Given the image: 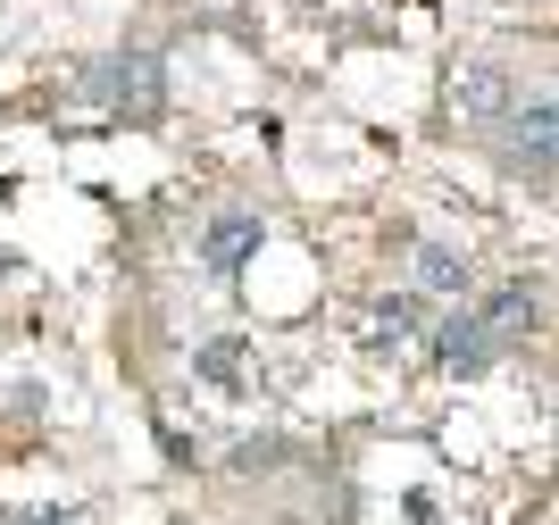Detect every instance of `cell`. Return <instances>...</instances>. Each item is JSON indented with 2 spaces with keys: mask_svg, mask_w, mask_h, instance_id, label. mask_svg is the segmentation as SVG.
I'll return each instance as SVG.
<instances>
[{
  "mask_svg": "<svg viewBox=\"0 0 559 525\" xmlns=\"http://www.w3.org/2000/svg\"><path fill=\"white\" fill-rule=\"evenodd\" d=\"M75 92H84V100H100V109H117V117H159L167 68L151 59V50H117V59H93Z\"/></svg>",
  "mask_w": 559,
  "mask_h": 525,
  "instance_id": "1",
  "label": "cell"
},
{
  "mask_svg": "<svg viewBox=\"0 0 559 525\" xmlns=\"http://www.w3.org/2000/svg\"><path fill=\"white\" fill-rule=\"evenodd\" d=\"M476 318H485L492 343L510 350V343L535 334V293H526V284H492V293H476Z\"/></svg>",
  "mask_w": 559,
  "mask_h": 525,
  "instance_id": "5",
  "label": "cell"
},
{
  "mask_svg": "<svg viewBox=\"0 0 559 525\" xmlns=\"http://www.w3.org/2000/svg\"><path fill=\"white\" fill-rule=\"evenodd\" d=\"M9 267H17V259H9V251H0V284H9Z\"/></svg>",
  "mask_w": 559,
  "mask_h": 525,
  "instance_id": "11",
  "label": "cell"
},
{
  "mask_svg": "<svg viewBox=\"0 0 559 525\" xmlns=\"http://www.w3.org/2000/svg\"><path fill=\"white\" fill-rule=\"evenodd\" d=\"M9 525H68L59 509H25V517H9Z\"/></svg>",
  "mask_w": 559,
  "mask_h": 525,
  "instance_id": "10",
  "label": "cell"
},
{
  "mask_svg": "<svg viewBox=\"0 0 559 525\" xmlns=\"http://www.w3.org/2000/svg\"><path fill=\"white\" fill-rule=\"evenodd\" d=\"M451 109H460L467 126H501L518 100H510V84H501V68H476V75H460V84H451Z\"/></svg>",
  "mask_w": 559,
  "mask_h": 525,
  "instance_id": "7",
  "label": "cell"
},
{
  "mask_svg": "<svg viewBox=\"0 0 559 525\" xmlns=\"http://www.w3.org/2000/svg\"><path fill=\"white\" fill-rule=\"evenodd\" d=\"M192 367H201V375H217V384H226L234 367H242V343H210V350H201V359H192Z\"/></svg>",
  "mask_w": 559,
  "mask_h": 525,
  "instance_id": "9",
  "label": "cell"
},
{
  "mask_svg": "<svg viewBox=\"0 0 559 525\" xmlns=\"http://www.w3.org/2000/svg\"><path fill=\"white\" fill-rule=\"evenodd\" d=\"M492 134H501V159H510L518 176H559V92L518 100Z\"/></svg>",
  "mask_w": 559,
  "mask_h": 525,
  "instance_id": "2",
  "label": "cell"
},
{
  "mask_svg": "<svg viewBox=\"0 0 559 525\" xmlns=\"http://www.w3.org/2000/svg\"><path fill=\"white\" fill-rule=\"evenodd\" d=\"M418 325H426V293H384L376 300V350L418 343Z\"/></svg>",
  "mask_w": 559,
  "mask_h": 525,
  "instance_id": "8",
  "label": "cell"
},
{
  "mask_svg": "<svg viewBox=\"0 0 559 525\" xmlns=\"http://www.w3.org/2000/svg\"><path fill=\"white\" fill-rule=\"evenodd\" d=\"M426 350H435L443 375H485V367L501 359V343H492L485 318H476V300H460V309H443V318L426 325Z\"/></svg>",
  "mask_w": 559,
  "mask_h": 525,
  "instance_id": "3",
  "label": "cell"
},
{
  "mask_svg": "<svg viewBox=\"0 0 559 525\" xmlns=\"http://www.w3.org/2000/svg\"><path fill=\"white\" fill-rule=\"evenodd\" d=\"M418 293L476 300V267H467V251H451V242H418Z\"/></svg>",
  "mask_w": 559,
  "mask_h": 525,
  "instance_id": "6",
  "label": "cell"
},
{
  "mask_svg": "<svg viewBox=\"0 0 559 525\" xmlns=\"http://www.w3.org/2000/svg\"><path fill=\"white\" fill-rule=\"evenodd\" d=\"M259 242H267L259 208H217L210 226H201V267H210V275H242L259 259Z\"/></svg>",
  "mask_w": 559,
  "mask_h": 525,
  "instance_id": "4",
  "label": "cell"
}]
</instances>
